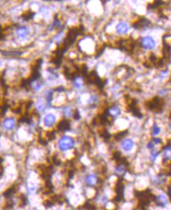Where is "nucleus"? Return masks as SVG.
Masks as SVG:
<instances>
[{
	"label": "nucleus",
	"instance_id": "21",
	"mask_svg": "<svg viewBox=\"0 0 171 210\" xmlns=\"http://www.w3.org/2000/svg\"><path fill=\"white\" fill-rule=\"evenodd\" d=\"M108 201H109V198L108 196L105 195V194H103L100 197V199H99V202L101 203V205H104L108 203Z\"/></svg>",
	"mask_w": 171,
	"mask_h": 210
},
{
	"label": "nucleus",
	"instance_id": "11",
	"mask_svg": "<svg viewBox=\"0 0 171 210\" xmlns=\"http://www.w3.org/2000/svg\"><path fill=\"white\" fill-rule=\"evenodd\" d=\"M105 113L109 118H116L121 115V110L117 106H112L109 108Z\"/></svg>",
	"mask_w": 171,
	"mask_h": 210
},
{
	"label": "nucleus",
	"instance_id": "2",
	"mask_svg": "<svg viewBox=\"0 0 171 210\" xmlns=\"http://www.w3.org/2000/svg\"><path fill=\"white\" fill-rule=\"evenodd\" d=\"M162 107H163V100L158 96H155L152 100H148L146 103V108L150 111H153L155 112H159L160 111L162 110Z\"/></svg>",
	"mask_w": 171,
	"mask_h": 210
},
{
	"label": "nucleus",
	"instance_id": "5",
	"mask_svg": "<svg viewBox=\"0 0 171 210\" xmlns=\"http://www.w3.org/2000/svg\"><path fill=\"white\" fill-rule=\"evenodd\" d=\"M155 203L159 207L165 208L169 204V198L164 194H159L155 197Z\"/></svg>",
	"mask_w": 171,
	"mask_h": 210
},
{
	"label": "nucleus",
	"instance_id": "24",
	"mask_svg": "<svg viewBox=\"0 0 171 210\" xmlns=\"http://www.w3.org/2000/svg\"><path fill=\"white\" fill-rule=\"evenodd\" d=\"M72 117L75 118V120H79L80 118V114H79V110H75L74 112H73V115Z\"/></svg>",
	"mask_w": 171,
	"mask_h": 210
},
{
	"label": "nucleus",
	"instance_id": "23",
	"mask_svg": "<svg viewBox=\"0 0 171 210\" xmlns=\"http://www.w3.org/2000/svg\"><path fill=\"white\" fill-rule=\"evenodd\" d=\"M97 102V98L95 96H92L89 100V104H96Z\"/></svg>",
	"mask_w": 171,
	"mask_h": 210
},
{
	"label": "nucleus",
	"instance_id": "9",
	"mask_svg": "<svg viewBox=\"0 0 171 210\" xmlns=\"http://www.w3.org/2000/svg\"><path fill=\"white\" fill-rule=\"evenodd\" d=\"M3 126L6 130L11 131L13 130L16 127V120L13 118H6L3 122Z\"/></svg>",
	"mask_w": 171,
	"mask_h": 210
},
{
	"label": "nucleus",
	"instance_id": "1",
	"mask_svg": "<svg viewBox=\"0 0 171 210\" xmlns=\"http://www.w3.org/2000/svg\"><path fill=\"white\" fill-rule=\"evenodd\" d=\"M58 148L61 151L65 152L67 150H72L75 145V139L70 136L64 135L60 138L57 143Z\"/></svg>",
	"mask_w": 171,
	"mask_h": 210
},
{
	"label": "nucleus",
	"instance_id": "15",
	"mask_svg": "<svg viewBox=\"0 0 171 210\" xmlns=\"http://www.w3.org/2000/svg\"><path fill=\"white\" fill-rule=\"evenodd\" d=\"M159 155H160V151L158 149L154 148L153 150H152V153L150 155V160L152 161V162H155V161L156 160L157 158L159 157Z\"/></svg>",
	"mask_w": 171,
	"mask_h": 210
},
{
	"label": "nucleus",
	"instance_id": "3",
	"mask_svg": "<svg viewBox=\"0 0 171 210\" xmlns=\"http://www.w3.org/2000/svg\"><path fill=\"white\" fill-rule=\"evenodd\" d=\"M141 45L145 50H153L156 46V42L152 36L147 35L141 39Z\"/></svg>",
	"mask_w": 171,
	"mask_h": 210
},
{
	"label": "nucleus",
	"instance_id": "19",
	"mask_svg": "<svg viewBox=\"0 0 171 210\" xmlns=\"http://www.w3.org/2000/svg\"><path fill=\"white\" fill-rule=\"evenodd\" d=\"M27 189H28V191L29 193L33 194L36 191L37 186L34 184H28V185H27Z\"/></svg>",
	"mask_w": 171,
	"mask_h": 210
},
{
	"label": "nucleus",
	"instance_id": "4",
	"mask_svg": "<svg viewBox=\"0 0 171 210\" xmlns=\"http://www.w3.org/2000/svg\"><path fill=\"white\" fill-rule=\"evenodd\" d=\"M56 122H57V117L55 115H53L52 113H49L46 115L43 118L44 126L48 128L53 127L56 124Z\"/></svg>",
	"mask_w": 171,
	"mask_h": 210
},
{
	"label": "nucleus",
	"instance_id": "10",
	"mask_svg": "<svg viewBox=\"0 0 171 210\" xmlns=\"http://www.w3.org/2000/svg\"><path fill=\"white\" fill-rule=\"evenodd\" d=\"M134 141L132 139H125L122 141L121 143V148L126 152H130V150H133V148H134Z\"/></svg>",
	"mask_w": 171,
	"mask_h": 210
},
{
	"label": "nucleus",
	"instance_id": "17",
	"mask_svg": "<svg viewBox=\"0 0 171 210\" xmlns=\"http://www.w3.org/2000/svg\"><path fill=\"white\" fill-rule=\"evenodd\" d=\"M74 82H75V86L76 88L79 89L82 86L83 81H82V79L81 77H79V76L75 77V79H74Z\"/></svg>",
	"mask_w": 171,
	"mask_h": 210
},
{
	"label": "nucleus",
	"instance_id": "13",
	"mask_svg": "<svg viewBox=\"0 0 171 210\" xmlns=\"http://www.w3.org/2000/svg\"><path fill=\"white\" fill-rule=\"evenodd\" d=\"M69 127H70V123L66 119L60 121L57 125L58 130H60V131H65L67 129H69Z\"/></svg>",
	"mask_w": 171,
	"mask_h": 210
},
{
	"label": "nucleus",
	"instance_id": "12",
	"mask_svg": "<svg viewBox=\"0 0 171 210\" xmlns=\"http://www.w3.org/2000/svg\"><path fill=\"white\" fill-rule=\"evenodd\" d=\"M116 31L120 35H124V34L127 33L128 31H129V26L125 22H120L116 26Z\"/></svg>",
	"mask_w": 171,
	"mask_h": 210
},
{
	"label": "nucleus",
	"instance_id": "18",
	"mask_svg": "<svg viewBox=\"0 0 171 210\" xmlns=\"http://www.w3.org/2000/svg\"><path fill=\"white\" fill-rule=\"evenodd\" d=\"M155 183L158 185V186H160L162 184H163L165 183V179H164V177L162 175L161 176H157L155 178Z\"/></svg>",
	"mask_w": 171,
	"mask_h": 210
},
{
	"label": "nucleus",
	"instance_id": "20",
	"mask_svg": "<svg viewBox=\"0 0 171 210\" xmlns=\"http://www.w3.org/2000/svg\"><path fill=\"white\" fill-rule=\"evenodd\" d=\"M46 108V104L43 100H40L36 104V109L38 111H44Z\"/></svg>",
	"mask_w": 171,
	"mask_h": 210
},
{
	"label": "nucleus",
	"instance_id": "25",
	"mask_svg": "<svg viewBox=\"0 0 171 210\" xmlns=\"http://www.w3.org/2000/svg\"><path fill=\"white\" fill-rule=\"evenodd\" d=\"M152 141L155 143V145H158V144L162 143V140L160 138H159V137H154V138L152 140Z\"/></svg>",
	"mask_w": 171,
	"mask_h": 210
},
{
	"label": "nucleus",
	"instance_id": "8",
	"mask_svg": "<svg viewBox=\"0 0 171 210\" xmlns=\"http://www.w3.org/2000/svg\"><path fill=\"white\" fill-rule=\"evenodd\" d=\"M16 34H17V38H20V39H25L30 35V29L26 26L19 27L17 29Z\"/></svg>",
	"mask_w": 171,
	"mask_h": 210
},
{
	"label": "nucleus",
	"instance_id": "27",
	"mask_svg": "<svg viewBox=\"0 0 171 210\" xmlns=\"http://www.w3.org/2000/svg\"><path fill=\"white\" fill-rule=\"evenodd\" d=\"M55 210H62V209H55Z\"/></svg>",
	"mask_w": 171,
	"mask_h": 210
},
{
	"label": "nucleus",
	"instance_id": "16",
	"mask_svg": "<svg viewBox=\"0 0 171 210\" xmlns=\"http://www.w3.org/2000/svg\"><path fill=\"white\" fill-rule=\"evenodd\" d=\"M162 131V129L160 128L159 126H158L156 124H155L154 126H153V127H152V136H158L159 134H160V133H161Z\"/></svg>",
	"mask_w": 171,
	"mask_h": 210
},
{
	"label": "nucleus",
	"instance_id": "22",
	"mask_svg": "<svg viewBox=\"0 0 171 210\" xmlns=\"http://www.w3.org/2000/svg\"><path fill=\"white\" fill-rule=\"evenodd\" d=\"M32 15H33V13L31 12V11H28V12H27L26 13L24 14V16H22V17H24L25 20H29L32 17Z\"/></svg>",
	"mask_w": 171,
	"mask_h": 210
},
{
	"label": "nucleus",
	"instance_id": "26",
	"mask_svg": "<svg viewBox=\"0 0 171 210\" xmlns=\"http://www.w3.org/2000/svg\"><path fill=\"white\" fill-rule=\"evenodd\" d=\"M155 143H153L152 140H151V141H149L148 143L147 148H148V149H149V150H153V149L155 148Z\"/></svg>",
	"mask_w": 171,
	"mask_h": 210
},
{
	"label": "nucleus",
	"instance_id": "28",
	"mask_svg": "<svg viewBox=\"0 0 171 210\" xmlns=\"http://www.w3.org/2000/svg\"><path fill=\"white\" fill-rule=\"evenodd\" d=\"M0 191H1V184H0Z\"/></svg>",
	"mask_w": 171,
	"mask_h": 210
},
{
	"label": "nucleus",
	"instance_id": "6",
	"mask_svg": "<svg viewBox=\"0 0 171 210\" xmlns=\"http://www.w3.org/2000/svg\"><path fill=\"white\" fill-rule=\"evenodd\" d=\"M150 24H151V22H150L149 20L145 18V17H141L139 20H138L137 21H135L133 24V26L136 29H142L148 28Z\"/></svg>",
	"mask_w": 171,
	"mask_h": 210
},
{
	"label": "nucleus",
	"instance_id": "7",
	"mask_svg": "<svg viewBox=\"0 0 171 210\" xmlns=\"http://www.w3.org/2000/svg\"><path fill=\"white\" fill-rule=\"evenodd\" d=\"M85 183L89 187H95L98 184V177L94 173H89L85 177Z\"/></svg>",
	"mask_w": 171,
	"mask_h": 210
},
{
	"label": "nucleus",
	"instance_id": "14",
	"mask_svg": "<svg viewBox=\"0 0 171 210\" xmlns=\"http://www.w3.org/2000/svg\"><path fill=\"white\" fill-rule=\"evenodd\" d=\"M116 173L118 176H122L123 175L124 173L126 172V166L124 163H120V164H118L117 166L116 167Z\"/></svg>",
	"mask_w": 171,
	"mask_h": 210
}]
</instances>
